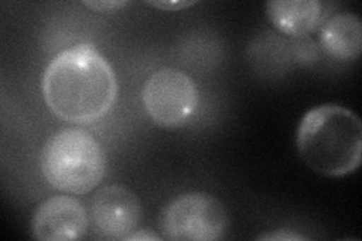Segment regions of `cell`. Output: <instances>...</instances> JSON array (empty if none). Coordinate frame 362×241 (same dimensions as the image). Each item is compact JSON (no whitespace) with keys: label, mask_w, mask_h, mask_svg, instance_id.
I'll return each mask as SVG.
<instances>
[{"label":"cell","mask_w":362,"mask_h":241,"mask_svg":"<svg viewBox=\"0 0 362 241\" xmlns=\"http://www.w3.org/2000/svg\"><path fill=\"white\" fill-rule=\"evenodd\" d=\"M42 97L54 117L88 125L106 117L115 105L117 76L93 44H77L56 54L45 68Z\"/></svg>","instance_id":"cell-1"},{"label":"cell","mask_w":362,"mask_h":241,"mask_svg":"<svg viewBox=\"0 0 362 241\" xmlns=\"http://www.w3.org/2000/svg\"><path fill=\"white\" fill-rule=\"evenodd\" d=\"M296 143L305 165L317 174L349 175L361 165V119L355 112L343 106H317L302 118Z\"/></svg>","instance_id":"cell-2"},{"label":"cell","mask_w":362,"mask_h":241,"mask_svg":"<svg viewBox=\"0 0 362 241\" xmlns=\"http://www.w3.org/2000/svg\"><path fill=\"white\" fill-rule=\"evenodd\" d=\"M45 181L62 193L93 192L106 172V157L95 137L81 127H68L52 134L41 151Z\"/></svg>","instance_id":"cell-3"},{"label":"cell","mask_w":362,"mask_h":241,"mask_svg":"<svg viewBox=\"0 0 362 241\" xmlns=\"http://www.w3.org/2000/svg\"><path fill=\"white\" fill-rule=\"evenodd\" d=\"M228 214L209 193L190 192L169 202L160 216L162 238L173 241H216L225 237Z\"/></svg>","instance_id":"cell-4"},{"label":"cell","mask_w":362,"mask_h":241,"mask_svg":"<svg viewBox=\"0 0 362 241\" xmlns=\"http://www.w3.org/2000/svg\"><path fill=\"white\" fill-rule=\"evenodd\" d=\"M199 93L194 78L175 68L153 73L142 88V105L154 124L178 129L197 112Z\"/></svg>","instance_id":"cell-5"},{"label":"cell","mask_w":362,"mask_h":241,"mask_svg":"<svg viewBox=\"0 0 362 241\" xmlns=\"http://www.w3.org/2000/svg\"><path fill=\"white\" fill-rule=\"evenodd\" d=\"M141 201L124 186L112 184L100 189L89 206V219L100 237L126 240L139 226Z\"/></svg>","instance_id":"cell-6"},{"label":"cell","mask_w":362,"mask_h":241,"mask_svg":"<svg viewBox=\"0 0 362 241\" xmlns=\"http://www.w3.org/2000/svg\"><path fill=\"white\" fill-rule=\"evenodd\" d=\"M89 221L81 201L70 194H56L38 205L30 221V233L40 241H74L86 235Z\"/></svg>","instance_id":"cell-7"},{"label":"cell","mask_w":362,"mask_h":241,"mask_svg":"<svg viewBox=\"0 0 362 241\" xmlns=\"http://www.w3.org/2000/svg\"><path fill=\"white\" fill-rule=\"evenodd\" d=\"M266 14L281 33L300 40L319 28L323 4L319 0H272L266 4Z\"/></svg>","instance_id":"cell-8"},{"label":"cell","mask_w":362,"mask_h":241,"mask_svg":"<svg viewBox=\"0 0 362 241\" xmlns=\"http://www.w3.org/2000/svg\"><path fill=\"white\" fill-rule=\"evenodd\" d=\"M322 49L341 62L356 61L362 50V25L358 16L343 13L327 20L320 32Z\"/></svg>","instance_id":"cell-9"},{"label":"cell","mask_w":362,"mask_h":241,"mask_svg":"<svg viewBox=\"0 0 362 241\" xmlns=\"http://www.w3.org/2000/svg\"><path fill=\"white\" fill-rule=\"evenodd\" d=\"M83 5L94 11V13L113 14L124 6H127L129 2H126V0H90V2H83Z\"/></svg>","instance_id":"cell-10"},{"label":"cell","mask_w":362,"mask_h":241,"mask_svg":"<svg viewBox=\"0 0 362 241\" xmlns=\"http://www.w3.org/2000/svg\"><path fill=\"white\" fill-rule=\"evenodd\" d=\"M198 2L195 0H163V2H146V5H150L153 8L162 9V11H183L186 8H190L197 5Z\"/></svg>","instance_id":"cell-11"},{"label":"cell","mask_w":362,"mask_h":241,"mask_svg":"<svg viewBox=\"0 0 362 241\" xmlns=\"http://www.w3.org/2000/svg\"><path fill=\"white\" fill-rule=\"evenodd\" d=\"M257 240H270V241H300V240H308V237H305L302 234L296 233H290L282 229V231H275V233H267L258 235Z\"/></svg>","instance_id":"cell-12"},{"label":"cell","mask_w":362,"mask_h":241,"mask_svg":"<svg viewBox=\"0 0 362 241\" xmlns=\"http://www.w3.org/2000/svg\"><path fill=\"white\" fill-rule=\"evenodd\" d=\"M160 237H158L156 233H153L151 229H138V231L132 233L126 241H158Z\"/></svg>","instance_id":"cell-13"}]
</instances>
